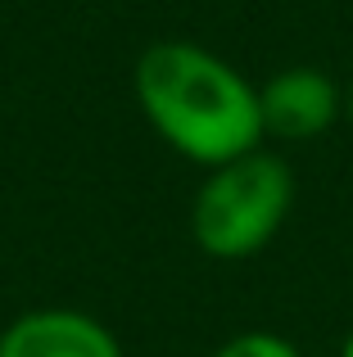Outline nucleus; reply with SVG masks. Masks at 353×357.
<instances>
[{"mask_svg": "<svg viewBox=\"0 0 353 357\" xmlns=\"http://www.w3.org/2000/svg\"><path fill=\"white\" fill-rule=\"evenodd\" d=\"M132 91L154 136L204 172L263 149L258 86L200 41L168 36L145 45Z\"/></svg>", "mask_w": 353, "mask_h": 357, "instance_id": "nucleus-1", "label": "nucleus"}, {"mask_svg": "<svg viewBox=\"0 0 353 357\" xmlns=\"http://www.w3.org/2000/svg\"><path fill=\"white\" fill-rule=\"evenodd\" d=\"M294 208V172L281 154L254 149L209 167L190 199L195 249L213 262H245L281 236Z\"/></svg>", "mask_w": 353, "mask_h": 357, "instance_id": "nucleus-2", "label": "nucleus"}, {"mask_svg": "<svg viewBox=\"0 0 353 357\" xmlns=\"http://www.w3.org/2000/svg\"><path fill=\"white\" fill-rule=\"evenodd\" d=\"M258 118H263V140H317L345 118V86L326 77L322 68L294 63L281 68L258 86Z\"/></svg>", "mask_w": 353, "mask_h": 357, "instance_id": "nucleus-3", "label": "nucleus"}, {"mask_svg": "<svg viewBox=\"0 0 353 357\" xmlns=\"http://www.w3.org/2000/svg\"><path fill=\"white\" fill-rule=\"evenodd\" d=\"M0 357H123V344L82 307H32L0 331Z\"/></svg>", "mask_w": 353, "mask_h": 357, "instance_id": "nucleus-4", "label": "nucleus"}, {"mask_svg": "<svg viewBox=\"0 0 353 357\" xmlns=\"http://www.w3.org/2000/svg\"><path fill=\"white\" fill-rule=\"evenodd\" d=\"M213 357H303V353L276 331H245L236 340H227Z\"/></svg>", "mask_w": 353, "mask_h": 357, "instance_id": "nucleus-5", "label": "nucleus"}, {"mask_svg": "<svg viewBox=\"0 0 353 357\" xmlns=\"http://www.w3.org/2000/svg\"><path fill=\"white\" fill-rule=\"evenodd\" d=\"M345 122L353 127V77H349V86H345Z\"/></svg>", "mask_w": 353, "mask_h": 357, "instance_id": "nucleus-6", "label": "nucleus"}, {"mask_svg": "<svg viewBox=\"0 0 353 357\" xmlns=\"http://www.w3.org/2000/svg\"><path fill=\"white\" fill-rule=\"evenodd\" d=\"M340 357H353V331L345 335V344H340Z\"/></svg>", "mask_w": 353, "mask_h": 357, "instance_id": "nucleus-7", "label": "nucleus"}]
</instances>
